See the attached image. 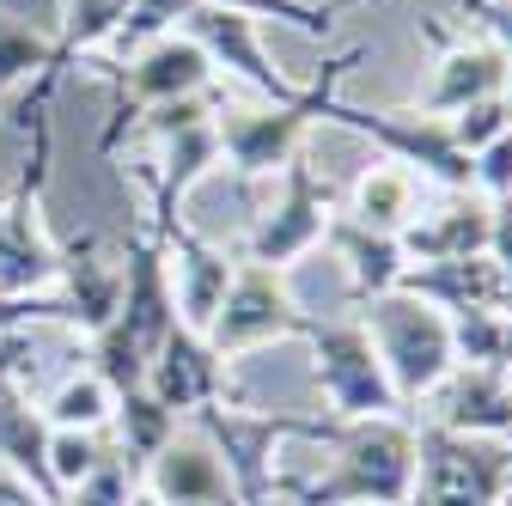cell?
<instances>
[{"label": "cell", "instance_id": "obj_38", "mask_svg": "<svg viewBox=\"0 0 512 506\" xmlns=\"http://www.w3.org/2000/svg\"><path fill=\"white\" fill-rule=\"evenodd\" d=\"M488 257L500 263V275L512 281V196L488 202Z\"/></svg>", "mask_w": 512, "mask_h": 506}, {"label": "cell", "instance_id": "obj_22", "mask_svg": "<svg viewBox=\"0 0 512 506\" xmlns=\"http://www.w3.org/2000/svg\"><path fill=\"white\" fill-rule=\"evenodd\" d=\"M354 226L366 232H384V238H403L415 220H421V177L378 159V165H360L354 183H348V208H342Z\"/></svg>", "mask_w": 512, "mask_h": 506}, {"label": "cell", "instance_id": "obj_40", "mask_svg": "<svg viewBox=\"0 0 512 506\" xmlns=\"http://www.w3.org/2000/svg\"><path fill=\"white\" fill-rule=\"evenodd\" d=\"M19 354H25V336H19V330H13V336H0V385H7V378H13Z\"/></svg>", "mask_w": 512, "mask_h": 506}, {"label": "cell", "instance_id": "obj_23", "mask_svg": "<svg viewBox=\"0 0 512 506\" xmlns=\"http://www.w3.org/2000/svg\"><path fill=\"white\" fill-rule=\"evenodd\" d=\"M324 244L336 250V263L348 269V287H354V299H360V305H366V299H378V293H397V287H403V275H409L403 244H397V238H384V232L354 226L342 208L330 214Z\"/></svg>", "mask_w": 512, "mask_h": 506}, {"label": "cell", "instance_id": "obj_36", "mask_svg": "<svg viewBox=\"0 0 512 506\" xmlns=\"http://www.w3.org/2000/svg\"><path fill=\"white\" fill-rule=\"evenodd\" d=\"M470 165H476V196H482V202H506V196H512V129L494 135Z\"/></svg>", "mask_w": 512, "mask_h": 506}, {"label": "cell", "instance_id": "obj_27", "mask_svg": "<svg viewBox=\"0 0 512 506\" xmlns=\"http://www.w3.org/2000/svg\"><path fill=\"white\" fill-rule=\"evenodd\" d=\"M116 433H122V464L128 470H147V458H159L171 446V433H177V415L153 397V391H128L116 397Z\"/></svg>", "mask_w": 512, "mask_h": 506}, {"label": "cell", "instance_id": "obj_41", "mask_svg": "<svg viewBox=\"0 0 512 506\" xmlns=\"http://www.w3.org/2000/svg\"><path fill=\"white\" fill-rule=\"evenodd\" d=\"M324 7H330V13H342V7H366V0H324Z\"/></svg>", "mask_w": 512, "mask_h": 506}, {"label": "cell", "instance_id": "obj_16", "mask_svg": "<svg viewBox=\"0 0 512 506\" xmlns=\"http://www.w3.org/2000/svg\"><path fill=\"white\" fill-rule=\"evenodd\" d=\"M183 37L214 61V74H232V80H244L250 92H263V98H275V104H287V98L299 92V86L275 68V61H269L263 31H256V19H244V13L196 7V13L183 19Z\"/></svg>", "mask_w": 512, "mask_h": 506}, {"label": "cell", "instance_id": "obj_4", "mask_svg": "<svg viewBox=\"0 0 512 506\" xmlns=\"http://www.w3.org/2000/svg\"><path fill=\"white\" fill-rule=\"evenodd\" d=\"M360 324L372 330V348H378L384 372H391V391H397L403 409L427 403L439 391V378L458 366V354H452V318H445L439 305L415 299L409 287L366 299Z\"/></svg>", "mask_w": 512, "mask_h": 506}, {"label": "cell", "instance_id": "obj_28", "mask_svg": "<svg viewBox=\"0 0 512 506\" xmlns=\"http://www.w3.org/2000/svg\"><path fill=\"white\" fill-rule=\"evenodd\" d=\"M37 74V110L49 104V92L61 86L55 80V37L31 31V25H13V19H0V92H13L19 80Z\"/></svg>", "mask_w": 512, "mask_h": 506}, {"label": "cell", "instance_id": "obj_10", "mask_svg": "<svg viewBox=\"0 0 512 506\" xmlns=\"http://www.w3.org/2000/svg\"><path fill=\"white\" fill-rule=\"evenodd\" d=\"M281 177H287L281 202L269 214H256V226L244 238V263H256V269H293L299 257H311L330 232V214H336L330 177H317V165L305 153H293L281 165Z\"/></svg>", "mask_w": 512, "mask_h": 506}, {"label": "cell", "instance_id": "obj_35", "mask_svg": "<svg viewBox=\"0 0 512 506\" xmlns=\"http://www.w3.org/2000/svg\"><path fill=\"white\" fill-rule=\"evenodd\" d=\"M452 122V141L476 159L494 135H506L512 129V116H506V98H482V104H470V110H458V116H445Z\"/></svg>", "mask_w": 512, "mask_h": 506}, {"label": "cell", "instance_id": "obj_31", "mask_svg": "<svg viewBox=\"0 0 512 506\" xmlns=\"http://www.w3.org/2000/svg\"><path fill=\"white\" fill-rule=\"evenodd\" d=\"M147 348L128 336L122 324H110V330H98L92 336V372L104 378V385L116 391V397H128V391H147Z\"/></svg>", "mask_w": 512, "mask_h": 506}, {"label": "cell", "instance_id": "obj_18", "mask_svg": "<svg viewBox=\"0 0 512 506\" xmlns=\"http://www.w3.org/2000/svg\"><path fill=\"white\" fill-rule=\"evenodd\" d=\"M55 305H61V324L80 330L86 342L98 330L116 324V311H122V263H110L98 238H74V244H61V275H55Z\"/></svg>", "mask_w": 512, "mask_h": 506}, {"label": "cell", "instance_id": "obj_25", "mask_svg": "<svg viewBox=\"0 0 512 506\" xmlns=\"http://www.w3.org/2000/svg\"><path fill=\"white\" fill-rule=\"evenodd\" d=\"M49 421H43V409H31L19 391H13V378L0 385V464H7L13 476H25L37 494H43V506H61V488H55V476H49Z\"/></svg>", "mask_w": 512, "mask_h": 506}, {"label": "cell", "instance_id": "obj_29", "mask_svg": "<svg viewBox=\"0 0 512 506\" xmlns=\"http://www.w3.org/2000/svg\"><path fill=\"white\" fill-rule=\"evenodd\" d=\"M110 415H116V391L104 385L92 366L74 372V378H61L55 397L43 403V421H49V427H68V433H98Z\"/></svg>", "mask_w": 512, "mask_h": 506}, {"label": "cell", "instance_id": "obj_12", "mask_svg": "<svg viewBox=\"0 0 512 506\" xmlns=\"http://www.w3.org/2000/svg\"><path fill=\"white\" fill-rule=\"evenodd\" d=\"M122 311L116 324L135 336L147 354L177 330V293H171V263H165V238L153 226L122 232Z\"/></svg>", "mask_w": 512, "mask_h": 506}, {"label": "cell", "instance_id": "obj_21", "mask_svg": "<svg viewBox=\"0 0 512 506\" xmlns=\"http://www.w3.org/2000/svg\"><path fill=\"white\" fill-rule=\"evenodd\" d=\"M403 257L409 269L415 263H458V257H488V202L476 196V189H464V196H445V208L421 214L403 238Z\"/></svg>", "mask_w": 512, "mask_h": 506}, {"label": "cell", "instance_id": "obj_39", "mask_svg": "<svg viewBox=\"0 0 512 506\" xmlns=\"http://www.w3.org/2000/svg\"><path fill=\"white\" fill-rule=\"evenodd\" d=\"M0 506H43V494L25 476H0Z\"/></svg>", "mask_w": 512, "mask_h": 506}, {"label": "cell", "instance_id": "obj_14", "mask_svg": "<svg viewBox=\"0 0 512 506\" xmlns=\"http://www.w3.org/2000/svg\"><path fill=\"white\" fill-rule=\"evenodd\" d=\"M37 189L43 183L19 177V189L7 196V208H0V299H37L61 275V244L43 226Z\"/></svg>", "mask_w": 512, "mask_h": 506}, {"label": "cell", "instance_id": "obj_9", "mask_svg": "<svg viewBox=\"0 0 512 506\" xmlns=\"http://www.w3.org/2000/svg\"><path fill=\"white\" fill-rule=\"evenodd\" d=\"M104 80L116 92V116H110V129H104V153H116L122 135H128V122H135L141 110L171 104V98H202L208 80H214V61L189 43L183 31H171V37L135 49L128 61H110Z\"/></svg>", "mask_w": 512, "mask_h": 506}, {"label": "cell", "instance_id": "obj_37", "mask_svg": "<svg viewBox=\"0 0 512 506\" xmlns=\"http://www.w3.org/2000/svg\"><path fill=\"white\" fill-rule=\"evenodd\" d=\"M458 13L482 25V37L512 61V0H458Z\"/></svg>", "mask_w": 512, "mask_h": 506}, {"label": "cell", "instance_id": "obj_5", "mask_svg": "<svg viewBox=\"0 0 512 506\" xmlns=\"http://www.w3.org/2000/svg\"><path fill=\"white\" fill-rule=\"evenodd\" d=\"M324 122H336V129H348V135H366L391 165H403V171H415V177H427V183H439L445 196H464V189H476V165H470V153L452 141V122L445 116H427V110H360V104H330L324 110Z\"/></svg>", "mask_w": 512, "mask_h": 506}, {"label": "cell", "instance_id": "obj_3", "mask_svg": "<svg viewBox=\"0 0 512 506\" xmlns=\"http://www.w3.org/2000/svg\"><path fill=\"white\" fill-rule=\"evenodd\" d=\"M189 427L208 433V446L220 452L238 506H275L281 476H275V446L281 439H311V446H336V433L348 421L330 415H269V409H244V403H208L189 415Z\"/></svg>", "mask_w": 512, "mask_h": 506}, {"label": "cell", "instance_id": "obj_19", "mask_svg": "<svg viewBox=\"0 0 512 506\" xmlns=\"http://www.w3.org/2000/svg\"><path fill=\"white\" fill-rule=\"evenodd\" d=\"M147 500L153 506H238L232 476L220 464V452L208 446V433H171V446L159 458H147Z\"/></svg>", "mask_w": 512, "mask_h": 506}, {"label": "cell", "instance_id": "obj_7", "mask_svg": "<svg viewBox=\"0 0 512 506\" xmlns=\"http://www.w3.org/2000/svg\"><path fill=\"white\" fill-rule=\"evenodd\" d=\"M311 348V378L324 391L330 421H372V415H403L397 391H391V372H384L372 330L360 318H311L305 330Z\"/></svg>", "mask_w": 512, "mask_h": 506}, {"label": "cell", "instance_id": "obj_8", "mask_svg": "<svg viewBox=\"0 0 512 506\" xmlns=\"http://www.w3.org/2000/svg\"><path fill=\"white\" fill-rule=\"evenodd\" d=\"M311 330V311L299 305L287 269H256V263H238L220 311H214V324L202 330L208 348L220 360H238V354H256V348H269V342H305Z\"/></svg>", "mask_w": 512, "mask_h": 506}, {"label": "cell", "instance_id": "obj_42", "mask_svg": "<svg viewBox=\"0 0 512 506\" xmlns=\"http://www.w3.org/2000/svg\"><path fill=\"white\" fill-rule=\"evenodd\" d=\"M500 98H506V116H512V80H506V92H500Z\"/></svg>", "mask_w": 512, "mask_h": 506}, {"label": "cell", "instance_id": "obj_11", "mask_svg": "<svg viewBox=\"0 0 512 506\" xmlns=\"http://www.w3.org/2000/svg\"><path fill=\"white\" fill-rule=\"evenodd\" d=\"M421 31L439 43V61H433V74H427L415 110H427V116H458V110H470V104L506 92L512 61H506L488 37H470V31L458 37V31H445L439 19H427Z\"/></svg>", "mask_w": 512, "mask_h": 506}, {"label": "cell", "instance_id": "obj_20", "mask_svg": "<svg viewBox=\"0 0 512 506\" xmlns=\"http://www.w3.org/2000/svg\"><path fill=\"white\" fill-rule=\"evenodd\" d=\"M403 287L427 305H439L445 318L464 311H506L512 305V281L500 275L494 257H458V263H415L403 275Z\"/></svg>", "mask_w": 512, "mask_h": 506}, {"label": "cell", "instance_id": "obj_17", "mask_svg": "<svg viewBox=\"0 0 512 506\" xmlns=\"http://www.w3.org/2000/svg\"><path fill=\"white\" fill-rule=\"evenodd\" d=\"M427 427L476 433V439H512V372L500 366H452L427 397Z\"/></svg>", "mask_w": 512, "mask_h": 506}, {"label": "cell", "instance_id": "obj_34", "mask_svg": "<svg viewBox=\"0 0 512 506\" xmlns=\"http://www.w3.org/2000/svg\"><path fill=\"white\" fill-rule=\"evenodd\" d=\"M98 464H104L98 433H68V427H55V433H49V476H55L61 500H68V488H80Z\"/></svg>", "mask_w": 512, "mask_h": 506}, {"label": "cell", "instance_id": "obj_1", "mask_svg": "<svg viewBox=\"0 0 512 506\" xmlns=\"http://www.w3.org/2000/svg\"><path fill=\"white\" fill-rule=\"evenodd\" d=\"M330 470L293 482V506H409L415 494V421L403 415H372L348 421L330 446Z\"/></svg>", "mask_w": 512, "mask_h": 506}, {"label": "cell", "instance_id": "obj_6", "mask_svg": "<svg viewBox=\"0 0 512 506\" xmlns=\"http://www.w3.org/2000/svg\"><path fill=\"white\" fill-rule=\"evenodd\" d=\"M512 488V439H476L415 427V494L409 506H500Z\"/></svg>", "mask_w": 512, "mask_h": 506}, {"label": "cell", "instance_id": "obj_43", "mask_svg": "<svg viewBox=\"0 0 512 506\" xmlns=\"http://www.w3.org/2000/svg\"><path fill=\"white\" fill-rule=\"evenodd\" d=\"M500 506H512V488H506V500H500Z\"/></svg>", "mask_w": 512, "mask_h": 506}, {"label": "cell", "instance_id": "obj_15", "mask_svg": "<svg viewBox=\"0 0 512 506\" xmlns=\"http://www.w3.org/2000/svg\"><path fill=\"white\" fill-rule=\"evenodd\" d=\"M226 366H232V360H220L202 330H183V324H177V330L153 348V360H147V391L183 421V415H196V409L232 397V372H226Z\"/></svg>", "mask_w": 512, "mask_h": 506}, {"label": "cell", "instance_id": "obj_30", "mask_svg": "<svg viewBox=\"0 0 512 506\" xmlns=\"http://www.w3.org/2000/svg\"><path fill=\"white\" fill-rule=\"evenodd\" d=\"M452 354L464 366L512 372V311H464V318H452Z\"/></svg>", "mask_w": 512, "mask_h": 506}, {"label": "cell", "instance_id": "obj_26", "mask_svg": "<svg viewBox=\"0 0 512 506\" xmlns=\"http://www.w3.org/2000/svg\"><path fill=\"white\" fill-rule=\"evenodd\" d=\"M135 0H61V37H55V80L68 74V61L110 49V37L122 31Z\"/></svg>", "mask_w": 512, "mask_h": 506}, {"label": "cell", "instance_id": "obj_13", "mask_svg": "<svg viewBox=\"0 0 512 506\" xmlns=\"http://www.w3.org/2000/svg\"><path fill=\"white\" fill-rule=\"evenodd\" d=\"M159 238H165V263H171V293H177V324L183 330H208L214 311L238 275V263L226 257L220 244H208L202 232H189L177 214H153L147 220Z\"/></svg>", "mask_w": 512, "mask_h": 506}, {"label": "cell", "instance_id": "obj_2", "mask_svg": "<svg viewBox=\"0 0 512 506\" xmlns=\"http://www.w3.org/2000/svg\"><path fill=\"white\" fill-rule=\"evenodd\" d=\"M372 49L366 43H354V49H342V55H330L324 68H317V80L311 86H299L287 104H269V110H214V135H220V165H232L244 183H256V177H275L293 153H299V141H305V129L317 116H324L336 98H342V80L360 68Z\"/></svg>", "mask_w": 512, "mask_h": 506}, {"label": "cell", "instance_id": "obj_32", "mask_svg": "<svg viewBox=\"0 0 512 506\" xmlns=\"http://www.w3.org/2000/svg\"><path fill=\"white\" fill-rule=\"evenodd\" d=\"M196 7H202V0H135V7H128V19H122V31L110 37L116 61H128L135 49H147V43H159V37L183 31V19L196 13Z\"/></svg>", "mask_w": 512, "mask_h": 506}, {"label": "cell", "instance_id": "obj_33", "mask_svg": "<svg viewBox=\"0 0 512 506\" xmlns=\"http://www.w3.org/2000/svg\"><path fill=\"white\" fill-rule=\"evenodd\" d=\"M202 7L244 13V19H275V25H293L305 37H330L336 31V13L330 7H305V0H202Z\"/></svg>", "mask_w": 512, "mask_h": 506}, {"label": "cell", "instance_id": "obj_24", "mask_svg": "<svg viewBox=\"0 0 512 506\" xmlns=\"http://www.w3.org/2000/svg\"><path fill=\"white\" fill-rule=\"evenodd\" d=\"M214 165H220L214 116H208V122H189V129H177V135H165L159 165L141 171V183H147V214H177V202H183Z\"/></svg>", "mask_w": 512, "mask_h": 506}]
</instances>
